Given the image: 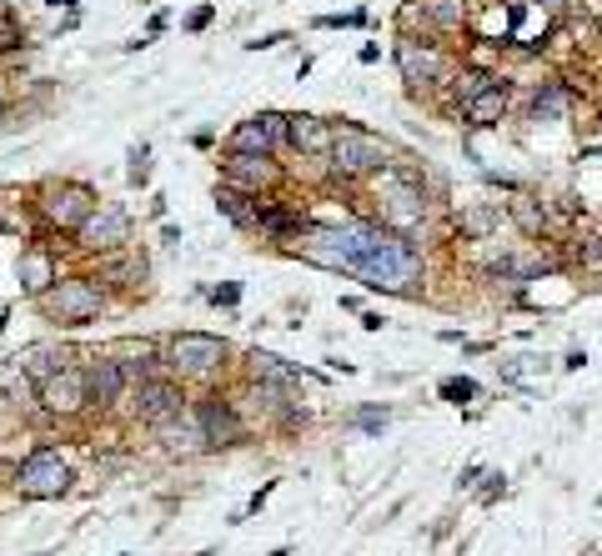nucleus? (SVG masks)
I'll return each instance as SVG.
<instances>
[{
  "label": "nucleus",
  "mask_w": 602,
  "mask_h": 556,
  "mask_svg": "<svg viewBox=\"0 0 602 556\" xmlns=\"http://www.w3.org/2000/svg\"><path fill=\"white\" fill-rule=\"evenodd\" d=\"M291 251L301 261H312V266L357 276L367 291L412 296L417 281H422V251L402 231L367 226V221H352V226H307V231L296 236Z\"/></svg>",
  "instance_id": "obj_1"
},
{
  "label": "nucleus",
  "mask_w": 602,
  "mask_h": 556,
  "mask_svg": "<svg viewBox=\"0 0 602 556\" xmlns=\"http://www.w3.org/2000/svg\"><path fill=\"white\" fill-rule=\"evenodd\" d=\"M327 166L337 181H362V176H377L392 166V146L362 126H332V151H327Z\"/></svg>",
  "instance_id": "obj_2"
},
{
  "label": "nucleus",
  "mask_w": 602,
  "mask_h": 556,
  "mask_svg": "<svg viewBox=\"0 0 602 556\" xmlns=\"http://www.w3.org/2000/svg\"><path fill=\"white\" fill-rule=\"evenodd\" d=\"M161 356H166V371L181 376V381H216L226 371L231 346L221 336H211V331H176L161 346Z\"/></svg>",
  "instance_id": "obj_3"
},
{
  "label": "nucleus",
  "mask_w": 602,
  "mask_h": 556,
  "mask_svg": "<svg viewBox=\"0 0 602 556\" xmlns=\"http://www.w3.org/2000/svg\"><path fill=\"white\" fill-rule=\"evenodd\" d=\"M41 306H46V316L61 321V326H91V321H101V311H106V281H96V276H86V271H71V276H61V281L41 296Z\"/></svg>",
  "instance_id": "obj_4"
},
{
  "label": "nucleus",
  "mask_w": 602,
  "mask_h": 556,
  "mask_svg": "<svg viewBox=\"0 0 602 556\" xmlns=\"http://www.w3.org/2000/svg\"><path fill=\"white\" fill-rule=\"evenodd\" d=\"M377 211H382V226H387V231L412 236V231L427 221V191H422V181H412V176L397 171V166L377 171Z\"/></svg>",
  "instance_id": "obj_5"
},
{
  "label": "nucleus",
  "mask_w": 602,
  "mask_h": 556,
  "mask_svg": "<svg viewBox=\"0 0 602 556\" xmlns=\"http://www.w3.org/2000/svg\"><path fill=\"white\" fill-rule=\"evenodd\" d=\"M11 481H16V491L26 496V501H56V496H66L71 491V461L56 451V446H36L16 471H11Z\"/></svg>",
  "instance_id": "obj_6"
},
{
  "label": "nucleus",
  "mask_w": 602,
  "mask_h": 556,
  "mask_svg": "<svg viewBox=\"0 0 602 556\" xmlns=\"http://www.w3.org/2000/svg\"><path fill=\"white\" fill-rule=\"evenodd\" d=\"M191 406L186 396V381L181 376H146L136 391H131V411L141 426H166V421H181Z\"/></svg>",
  "instance_id": "obj_7"
},
{
  "label": "nucleus",
  "mask_w": 602,
  "mask_h": 556,
  "mask_svg": "<svg viewBox=\"0 0 602 556\" xmlns=\"http://www.w3.org/2000/svg\"><path fill=\"white\" fill-rule=\"evenodd\" d=\"M71 241H76V251H86V256H116V251H131V211L101 201V206L81 221V231H76Z\"/></svg>",
  "instance_id": "obj_8"
},
{
  "label": "nucleus",
  "mask_w": 602,
  "mask_h": 556,
  "mask_svg": "<svg viewBox=\"0 0 602 556\" xmlns=\"http://www.w3.org/2000/svg\"><path fill=\"white\" fill-rule=\"evenodd\" d=\"M96 206H101V201H96V191H91L86 181H61V186H46V201H41L46 226H41V231H66V236H76V231H81V221H86Z\"/></svg>",
  "instance_id": "obj_9"
},
{
  "label": "nucleus",
  "mask_w": 602,
  "mask_h": 556,
  "mask_svg": "<svg viewBox=\"0 0 602 556\" xmlns=\"http://www.w3.org/2000/svg\"><path fill=\"white\" fill-rule=\"evenodd\" d=\"M36 401L51 421H76L81 411H91V396H86V371L81 366H61L56 376H46L36 386Z\"/></svg>",
  "instance_id": "obj_10"
},
{
  "label": "nucleus",
  "mask_w": 602,
  "mask_h": 556,
  "mask_svg": "<svg viewBox=\"0 0 602 556\" xmlns=\"http://www.w3.org/2000/svg\"><path fill=\"white\" fill-rule=\"evenodd\" d=\"M397 71L412 91H432L447 81V56L422 36H397Z\"/></svg>",
  "instance_id": "obj_11"
},
{
  "label": "nucleus",
  "mask_w": 602,
  "mask_h": 556,
  "mask_svg": "<svg viewBox=\"0 0 602 556\" xmlns=\"http://www.w3.org/2000/svg\"><path fill=\"white\" fill-rule=\"evenodd\" d=\"M221 186L251 191V196H271L281 186V166L271 156H246V151H226L221 161Z\"/></svg>",
  "instance_id": "obj_12"
},
{
  "label": "nucleus",
  "mask_w": 602,
  "mask_h": 556,
  "mask_svg": "<svg viewBox=\"0 0 602 556\" xmlns=\"http://www.w3.org/2000/svg\"><path fill=\"white\" fill-rule=\"evenodd\" d=\"M226 151H246V156H276V151H286V116L281 111H261V116L241 121L226 136Z\"/></svg>",
  "instance_id": "obj_13"
},
{
  "label": "nucleus",
  "mask_w": 602,
  "mask_h": 556,
  "mask_svg": "<svg viewBox=\"0 0 602 556\" xmlns=\"http://www.w3.org/2000/svg\"><path fill=\"white\" fill-rule=\"evenodd\" d=\"M191 416H196L206 446H236L246 436V421H241V411H236L231 396H206V401H196Z\"/></svg>",
  "instance_id": "obj_14"
},
{
  "label": "nucleus",
  "mask_w": 602,
  "mask_h": 556,
  "mask_svg": "<svg viewBox=\"0 0 602 556\" xmlns=\"http://www.w3.org/2000/svg\"><path fill=\"white\" fill-rule=\"evenodd\" d=\"M126 391H131V376H126V366H121L116 356H96V361L86 366L91 411H111L116 401H126Z\"/></svg>",
  "instance_id": "obj_15"
},
{
  "label": "nucleus",
  "mask_w": 602,
  "mask_h": 556,
  "mask_svg": "<svg viewBox=\"0 0 602 556\" xmlns=\"http://www.w3.org/2000/svg\"><path fill=\"white\" fill-rule=\"evenodd\" d=\"M16 276H21V291L31 296V301H41L56 281H61V261H56V251L51 246H26L21 251V261H16Z\"/></svg>",
  "instance_id": "obj_16"
},
{
  "label": "nucleus",
  "mask_w": 602,
  "mask_h": 556,
  "mask_svg": "<svg viewBox=\"0 0 602 556\" xmlns=\"http://www.w3.org/2000/svg\"><path fill=\"white\" fill-rule=\"evenodd\" d=\"M507 111H512V96H507V86H497V81H487L467 106H462V121L472 126V131H492V126H502L507 121Z\"/></svg>",
  "instance_id": "obj_17"
},
{
  "label": "nucleus",
  "mask_w": 602,
  "mask_h": 556,
  "mask_svg": "<svg viewBox=\"0 0 602 556\" xmlns=\"http://www.w3.org/2000/svg\"><path fill=\"white\" fill-rule=\"evenodd\" d=\"M286 146L301 151V156H327V151H332V121L307 116V111L286 116Z\"/></svg>",
  "instance_id": "obj_18"
},
{
  "label": "nucleus",
  "mask_w": 602,
  "mask_h": 556,
  "mask_svg": "<svg viewBox=\"0 0 602 556\" xmlns=\"http://www.w3.org/2000/svg\"><path fill=\"white\" fill-rule=\"evenodd\" d=\"M261 201L266 196H251V191H236V186H216V211L236 231H261Z\"/></svg>",
  "instance_id": "obj_19"
},
{
  "label": "nucleus",
  "mask_w": 602,
  "mask_h": 556,
  "mask_svg": "<svg viewBox=\"0 0 602 556\" xmlns=\"http://www.w3.org/2000/svg\"><path fill=\"white\" fill-rule=\"evenodd\" d=\"M11 361H16V366H21V371H26L36 386H41V381H46V376H56V371L71 361V356H66L61 346H46V341H36V346H21Z\"/></svg>",
  "instance_id": "obj_20"
},
{
  "label": "nucleus",
  "mask_w": 602,
  "mask_h": 556,
  "mask_svg": "<svg viewBox=\"0 0 602 556\" xmlns=\"http://www.w3.org/2000/svg\"><path fill=\"white\" fill-rule=\"evenodd\" d=\"M512 221H517L532 241H542V236H552V231H557L552 206H547V201H537V196H517V201H512Z\"/></svg>",
  "instance_id": "obj_21"
},
{
  "label": "nucleus",
  "mask_w": 602,
  "mask_h": 556,
  "mask_svg": "<svg viewBox=\"0 0 602 556\" xmlns=\"http://www.w3.org/2000/svg\"><path fill=\"white\" fill-rule=\"evenodd\" d=\"M246 376H251V381H261V386H281V391L301 381V376H296V366H286V361H281V356H271V351H251V356H246Z\"/></svg>",
  "instance_id": "obj_22"
},
{
  "label": "nucleus",
  "mask_w": 602,
  "mask_h": 556,
  "mask_svg": "<svg viewBox=\"0 0 602 556\" xmlns=\"http://www.w3.org/2000/svg\"><path fill=\"white\" fill-rule=\"evenodd\" d=\"M422 11H427V26L442 36H457L467 26V0H422Z\"/></svg>",
  "instance_id": "obj_23"
},
{
  "label": "nucleus",
  "mask_w": 602,
  "mask_h": 556,
  "mask_svg": "<svg viewBox=\"0 0 602 556\" xmlns=\"http://www.w3.org/2000/svg\"><path fill=\"white\" fill-rule=\"evenodd\" d=\"M567 111V86H547V91H537V101H532V121H557Z\"/></svg>",
  "instance_id": "obj_24"
},
{
  "label": "nucleus",
  "mask_w": 602,
  "mask_h": 556,
  "mask_svg": "<svg viewBox=\"0 0 602 556\" xmlns=\"http://www.w3.org/2000/svg\"><path fill=\"white\" fill-rule=\"evenodd\" d=\"M417 26H427V11H422V0H407L397 11V36H417Z\"/></svg>",
  "instance_id": "obj_25"
},
{
  "label": "nucleus",
  "mask_w": 602,
  "mask_h": 556,
  "mask_svg": "<svg viewBox=\"0 0 602 556\" xmlns=\"http://www.w3.org/2000/svg\"><path fill=\"white\" fill-rule=\"evenodd\" d=\"M442 396H447L452 406H462V401H477V381H467V376H447V381H442Z\"/></svg>",
  "instance_id": "obj_26"
},
{
  "label": "nucleus",
  "mask_w": 602,
  "mask_h": 556,
  "mask_svg": "<svg viewBox=\"0 0 602 556\" xmlns=\"http://www.w3.org/2000/svg\"><path fill=\"white\" fill-rule=\"evenodd\" d=\"M387 421H392L387 406H367V411H357V426H362V431H382Z\"/></svg>",
  "instance_id": "obj_27"
},
{
  "label": "nucleus",
  "mask_w": 602,
  "mask_h": 556,
  "mask_svg": "<svg viewBox=\"0 0 602 556\" xmlns=\"http://www.w3.org/2000/svg\"><path fill=\"white\" fill-rule=\"evenodd\" d=\"M146 171H151V166H146V146H136V151H131V186H141Z\"/></svg>",
  "instance_id": "obj_28"
},
{
  "label": "nucleus",
  "mask_w": 602,
  "mask_h": 556,
  "mask_svg": "<svg viewBox=\"0 0 602 556\" xmlns=\"http://www.w3.org/2000/svg\"><path fill=\"white\" fill-rule=\"evenodd\" d=\"M211 301H216V306H236V301H241V286H236V281H226V286H216V291H211Z\"/></svg>",
  "instance_id": "obj_29"
},
{
  "label": "nucleus",
  "mask_w": 602,
  "mask_h": 556,
  "mask_svg": "<svg viewBox=\"0 0 602 556\" xmlns=\"http://www.w3.org/2000/svg\"><path fill=\"white\" fill-rule=\"evenodd\" d=\"M186 26H191V31H206V26H211V6H201V11H196Z\"/></svg>",
  "instance_id": "obj_30"
},
{
  "label": "nucleus",
  "mask_w": 602,
  "mask_h": 556,
  "mask_svg": "<svg viewBox=\"0 0 602 556\" xmlns=\"http://www.w3.org/2000/svg\"><path fill=\"white\" fill-rule=\"evenodd\" d=\"M51 6H76V0H51Z\"/></svg>",
  "instance_id": "obj_31"
},
{
  "label": "nucleus",
  "mask_w": 602,
  "mask_h": 556,
  "mask_svg": "<svg viewBox=\"0 0 602 556\" xmlns=\"http://www.w3.org/2000/svg\"><path fill=\"white\" fill-rule=\"evenodd\" d=\"M271 556H286V546H276V551H271Z\"/></svg>",
  "instance_id": "obj_32"
},
{
  "label": "nucleus",
  "mask_w": 602,
  "mask_h": 556,
  "mask_svg": "<svg viewBox=\"0 0 602 556\" xmlns=\"http://www.w3.org/2000/svg\"><path fill=\"white\" fill-rule=\"evenodd\" d=\"M0 121H6V101H0Z\"/></svg>",
  "instance_id": "obj_33"
},
{
  "label": "nucleus",
  "mask_w": 602,
  "mask_h": 556,
  "mask_svg": "<svg viewBox=\"0 0 602 556\" xmlns=\"http://www.w3.org/2000/svg\"><path fill=\"white\" fill-rule=\"evenodd\" d=\"M0 51H6V41H0Z\"/></svg>",
  "instance_id": "obj_34"
}]
</instances>
